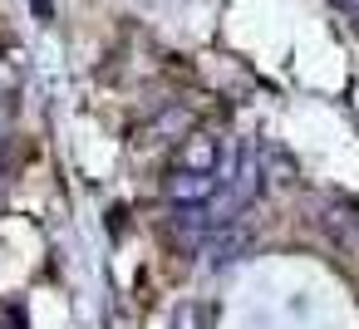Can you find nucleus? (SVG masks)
<instances>
[{"label":"nucleus","instance_id":"obj_2","mask_svg":"<svg viewBox=\"0 0 359 329\" xmlns=\"http://www.w3.org/2000/svg\"><path fill=\"white\" fill-rule=\"evenodd\" d=\"M217 192H222V177H212V172H182V167H172L163 177V197L172 206H207Z\"/></svg>","mask_w":359,"mask_h":329},{"label":"nucleus","instance_id":"obj_3","mask_svg":"<svg viewBox=\"0 0 359 329\" xmlns=\"http://www.w3.org/2000/svg\"><path fill=\"white\" fill-rule=\"evenodd\" d=\"M172 329H207V309H202L197 300L177 304V314H172Z\"/></svg>","mask_w":359,"mask_h":329},{"label":"nucleus","instance_id":"obj_6","mask_svg":"<svg viewBox=\"0 0 359 329\" xmlns=\"http://www.w3.org/2000/svg\"><path fill=\"white\" fill-rule=\"evenodd\" d=\"M0 158H6V133H0Z\"/></svg>","mask_w":359,"mask_h":329},{"label":"nucleus","instance_id":"obj_4","mask_svg":"<svg viewBox=\"0 0 359 329\" xmlns=\"http://www.w3.org/2000/svg\"><path fill=\"white\" fill-rule=\"evenodd\" d=\"M339 10H349V15H359V0H334Z\"/></svg>","mask_w":359,"mask_h":329},{"label":"nucleus","instance_id":"obj_7","mask_svg":"<svg viewBox=\"0 0 359 329\" xmlns=\"http://www.w3.org/2000/svg\"><path fill=\"white\" fill-rule=\"evenodd\" d=\"M0 64H6V45H0Z\"/></svg>","mask_w":359,"mask_h":329},{"label":"nucleus","instance_id":"obj_5","mask_svg":"<svg viewBox=\"0 0 359 329\" xmlns=\"http://www.w3.org/2000/svg\"><path fill=\"white\" fill-rule=\"evenodd\" d=\"M35 15H40V20H50V0H35Z\"/></svg>","mask_w":359,"mask_h":329},{"label":"nucleus","instance_id":"obj_1","mask_svg":"<svg viewBox=\"0 0 359 329\" xmlns=\"http://www.w3.org/2000/svg\"><path fill=\"white\" fill-rule=\"evenodd\" d=\"M222 162H226V148L207 128H192L177 143V153H172V167H182V172H212V177H222Z\"/></svg>","mask_w":359,"mask_h":329}]
</instances>
